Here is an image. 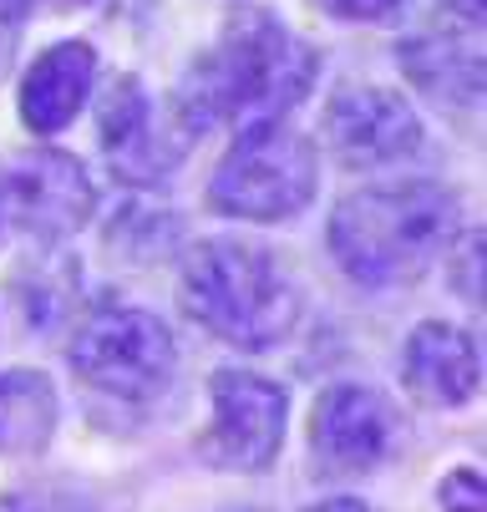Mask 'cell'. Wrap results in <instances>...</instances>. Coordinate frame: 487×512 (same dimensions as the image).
<instances>
[{"label": "cell", "mask_w": 487, "mask_h": 512, "mask_svg": "<svg viewBox=\"0 0 487 512\" xmlns=\"http://www.w3.org/2000/svg\"><path fill=\"white\" fill-rule=\"evenodd\" d=\"M442 512H487V492H482V477L477 472H452L442 482Z\"/></svg>", "instance_id": "16"}, {"label": "cell", "mask_w": 487, "mask_h": 512, "mask_svg": "<svg viewBox=\"0 0 487 512\" xmlns=\"http://www.w3.org/2000/svg\"><path fill=\"white\" fill-rule=\"evenodd\" d=\"M0 218L31 239H72L92 218L87 168L66 153H26L0 173Z\"/></svg>", "instance_id": "7"}, {"label": "cell", "mask_w": 487, "mask_h": 512, "mask_svg": "<svg viewBox=\"0 0 487 512\" xmlns=\"http://www.w3.org/2000/svg\"><path fill=\"white\" fill-rule=\"evenodd\" d=\"M452 234H457V193L432 178L376 183L340 198L325 229L340 269L371 289L416 279Z\"/></svg>", "instance_id": "2"}, {"label": "cell", "mask_w": 487, "mask_h": 512, "mask_svg": "<svg viewBox=\"0 0 487 512\" xmlns=\"http://www.w3.org/2000/svg\"><path fill=\"white\" fill-rule=\"evenodd\" d=\"M401 381L411 396H422L427 406H462L477 396L482 365H477V345L467 330L447 325V320H427L406 335L401 350Z\"/></svg>", "instance_id": "11"}, {"label": "cell", "mask_w": 487, "mask_h": 512, "mask_svg": "<svg viewBox=\"0 0 487 512\" xmlns=\"http://www.w3.org/2000/svg\"><path fill=\"white\" fill-rule=\"evenodd\" d=\"M97 127H102V153L112 163V173L132 188H153L168 178V168L183 158L178 148L158 137L153 127V102L137 77H117L112 92L97 107Z\"/></svg>", "instance_id": "10"}, {"label": "cell", "mask_w": 487, "mask_h": 512, "mask_svg": "<svg viewBox=\"0 0 487 512\" xmlns=\"http://www.w3.org/2000/svg\"><path fill=\"white\" fill-rule=\"evenodd\" d=\"M447 6H452L467 26H477V21H482V0H447Z\"/></svg>", "instance_id": "21"}, {"label": "cell", "mask_w": 487, "mask_h": 512, "mask_svg": "<svg viewBox=\"0 0 487 512\" xmlns=\"http://www.w3.org/2000/svg\"><path fill=\"white\" fill-rule=\"evenodd\" d=\"M315 183H320V158L310 137H300L280 117L244 122L214 183H208V208L249 218V224H280V218L310 208Z\"/></svg>", "instance_id": "4"}, {"label": "cell", "mask_w": 487, "mask_h": 512, "mask_svg": "<svg viewBox=\"0 0 487 512\" xmlns=\"http://www.w3.org/2000/svg\"><path fill=\"white\" fill-rule=\"evenodd\" d=\"M214 421L198 436V457L214 472H269L285 447L290 396L254 371H214Z\"/></svg>", "instance_id": "6"}, {"label": "cell", "mask_w": 487, "mask_h": 512, "mask_svg": "<svg viewBox=\"0 0 487 512\" xmlns=\"http://www.w3.org/2000/svg\"><path fill=\"white\" fill-rule=\"evenodd\" d=\"M183 310L234 350H269L295 330L300 295L269 249L203 239L183 259Z\"/></svg>", "instance_id": "3"}, {"label": "cell", "mask_w": 487, "mask_h": 512, "mask_svg": "<svg viewBox=\"0 0 487 512\" xmlns=\"http://www.w3.org/2000/svg\"><path fill=\"white\" fill-rule=\"evenodd\" d=\"M406 82L442 102V107H477L482 97V56L452 36H411L396 46Z\"/></svg>", "instance_id": "13"}, {"label": "cell", "mask_w": 487, "mask_h": 512, "mask_svg": "<svg viewBox=\"0 0 487 512\" xmlns=\"http://www.w3.org/2000/svg\"><path fill=\"white\" fill-rule=\"evenodd\" d=\"M36 6H41V0H0V21H6V26H21ZM72 6H87V0H72Z\"/></svg>", "instance_id": "19"}, {"label": "cell", "mask_w": 487, "mask_h": 512, "mask_svg": "<svg viewBox=\"0 0 487 512\" xmlns=\"http://www.w3.org/2000/svg\"><path fill=\"white\" fill-rule=\"evenodd\" d=\"M315 6L335 21H391L401 0H315Z\"/></svg>", "instance_id": "17"}, {"label": "cell", "mask_w": 487, "mask_h": 512, "mask_svg": "<svg viewBox=\"0 0 487 512\" xmlns=\"http://www.w3.org/2000/svg\"><path fill=\"white\" fill-rule=\"evenodd\" d=\"M320 132L345 168H386L422 148V117L386 87H340L325 102Z\"/></svg>", "instance_id": "8"}, {"label": "cell", "mask_w": 487, "mask_h": 512, "mask_svg": "<svg viewBox=\"0 0 487 512\" xmlns=\"http://www.w3.org/2000/svg\"><path fill=\"white\" fill-rule=\"evenodd\" d=\"M72 371L82 376V386L117 401H158L173 386L178 350L158 315L107 305L82 320L72 340Z\"/></svg>", "instance_id": "5"}, {"label": "cell", "mask_w": 487, "mask_h": 512, "mask_svg": "<svg viewBox=\"0 0 487 512\" xmlns=\"http://www.w3.org/2000/svg\"><path fill=\"white\" fill-rule=\"evenodd\" d=\"M457 264H462V295L477 305V300H482V239H477V234H467Z\"/></svg>", "instance_id": "18"}, {"label": "cell", "mask_w": 487, "mask_h": 512, "mask_svg": "<svg viewBox=\"0 0 487 512\" xmlns=\"http://www.w3.org/2000/svg\"><path fill=\"white\" fill-rule=\"evenodd\" d=\"M320 56L310 41H300L290 26H280L269 11L249 6L234 11L178 87V122L183 137L219 127V122H269L290 107H300L315 87Z\"/></svg>", "instance_id": "1"}, {"label": "cell", "mask_w": 487, "mask_h": 512, "mask_svg": "<svg viewBox=\"0 0 487 512\" xmlns=\"http://www.w3.org/2000/svg\"><path fill=\"white\" fill-rule=\"evenodd\" d=\"M305 512H371V507L356 502V497H330V502H315V507H305Z\"/></svg>", "instance_id": "20"}, {"label": "cell", "mask_w": 487, "mask_h": 512, "mask_svg": "<svg viewBox=\"0 0 487 512\" xmlns=\"http://www.w3.org/2000/svg\"><path fill=\"white\" fill-rule=\"evenodd\" d=\"M396 411L366 386H330L310 411V457L320 477H361L386 462Z\"/></svg>", "instance_id": "9"}, {"label": "cell", "mask_w": 487, "mask_h": 512, "mask_svg": "<svg viewBox=\"0 0 487 512\" xmlns=\"http://www.w3.org/2000/svg\"><path fill=\"white\" fill-rule=\"evenodd\" d=\"M56 431V391L41 371H0V457H36Z\"/></svg>", "instance_id": "14"}, {"label": "cell", "mask_w": 487, "mask_h": 512, "mask_svg": "<svg viewBox=\"0 0 487 512\" xmlns=\"http://www.w3.org/2000/svg\"><path fill=\"white\" fill-rule=\"evenodd\" d=\"M92 77H97V51L87 41H61L41 51L21 82V122L41 137L72 127L92 97Z\"/></svg>", "instance_id": "12"}, {"label": "cell", "mask_w": 487, "mask_h": 512, "mask_svg": "<svg viewBox=\"0 0 487 512\" xmlns=\"http://www.w3.org/2000/svg\"><path fill=\"white\" fill-rule=\"evenodd\" d=\"M178 239V213L173 208H153V203H122L117 224L107 229L112 249H127L132 259H158L168 244Z\"/></svg>", "instance_id": "15"}]
</instances>
